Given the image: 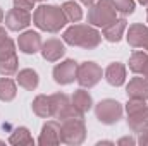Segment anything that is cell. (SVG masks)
Here are the masks:
<instances>
[{
    "instance_id": "obj_38",
    "label": "cell",
    "mask_w": 148,
    "mask_h": 146,
    "mask_svg": "<svg viewBox=\"0 0 148 146\" xmlns=\"http://www.w3.org/2000/svg\"><path fill=\"white\" fill-rule=\"evenodd\" d=\"M38 2H43V0H38Z\"/></svg>"
},
{
    "instance_id": "obj_29",
    "label": "cell",
    "mask_w": 148,
    "mask_h": 146,
    "mask_svg": "<svg viewBox=\"0 0 148 146\" xmlns=\"http://www.w3.org/2000/svg\"><path fill=\"white\" fill-rule=\"evenodd\" d=\"M141 134H140V139H138V143L141 146H148V127L147 129H143V131H140Z\"/></svg>"
},
{
    "instance_id": "obj_37",
    "label": "cell",
    "mask_w": 148,
    "mask_h": 146,
    "mask_svg": "<svg viewBox=\"0 0 148 146\" xmlns=\"http://www.w3.org/2000/svg\"><path fill=\"white\" fill-rule=\"evenodd\" d=\"M0 145H3V143H2V141H0Z\"/></svg>"
},
{
    "instance_id": "obj_32",
    "label": "cell",
    "mask_w": 148,
    "mask_h": 146,
    "mask_svg": "<svg viewBox=\"0 0 148 146\" xmlns=\"http://www.w3.org/2000/svg\"><path fill=\"white\" fill-rule=\"evenodd\" d=\"M81 3H84V5H93L95 3V0H79Z\"/></svg>"
},
{
    "instance_id": "obj_22",
    "label": "cell",
    "mask_w": 148,
    "mask_h": 146,
    "mask_svg": "<svg viewBox=\"0 0 148 146\" xmlns=\"http://www.w3.org/2000/svg\"><path fill=\"white\" fill-rule=\"evenodd\" d=\"M16 84L12 79H7V77H2L0 79V100L2 102H12L16 98Z\"/></svg>"
},
{
    "instance_id": "obj_7",
    "label": "cell",
    "mask_w": 148,
    "mask_h": 146,
    "mask_svg": "<svg viewBox=\"0 0 148 146\" xmlns=\"http://www.w3.org/2000/svg\"><path fill=\"white\" fill-rule=\"evenodd\" d=\"M95 115L102 124L110 126V124H115L122 117V107L115 100H102L95 107Z\"/></svg>"
},
{
    "instance_id": "obj_24",
    "label": "cell",
    "mask_w": 148,
    "mask_h": 146,
    "mask_svg": "<svg viewBox=\"0 0 148 146\" xmlns=\"http://www.w3.org/2000/svg\"><path fill=\"white\" fill-rule=\"evenodd\" d=\"M62 12H64L66 19L71 21V23H77L83 17V10H81V7L76 2H66L62 5Z\"/></svg>"
},
{
    "instance_id": "obj_14",
    "label": "cell",
    "mask_w": 148,
    "mask_h": 146,
    "mask_svg": "<svg viewBox=\"0 0 148 146\" xmlns=\"http://www.w3.org/2000/svg\"><path fill=\"white\" fill-rule=\"evenodd\" d=\"M17 43H19V48L24 53H36L38 50H41V38L35 31L23 33L17 40Z\"/></svg>"
},
{
    "instance_id": "obj_28",
    "label": "cell",
    "mask_w": 148,
    "mask_h": 146,
    "mask_svg": "<svg viewBox=\"0 0 148 146\" xmlns=\"http://www.w3.org/2000/svg\"><path fill=\"white\" fill-rule=\"evenodd\" d=\"M36 0H14V5L17 9H24V10H31Z\"/></svg>"
},
{
    "instance_id": "obj_2",
    "label": "cell",
    "mask_w": 148,
    "mask_h": 146,
    "mask_svg": "<svg viewBox=\"0 0 148 146\" xmlns=\"http://www.w3.org/2000/svg\"><path fill=\"white\" fill-rule=\"evenodd\" d=\"M64 41L73 45V46H81L86 50L97 48L102 41V35L93 28L86 24H74L64 31Z\"/></svg>"
},
{
    "instance_id": "obj_27",
    "label": "cell",
    "mask_w": 148,
    "mask_h": 146,
    "mask_svg": "<svg viewBox=\"0 0 148 146\" xmlns=\"http://www.w3.org/2000/svg\"><path fill=\"white\" fill-rule=\"evenodd\" d=\"M117 12L127 16V14H133L134 12V0H112Z\"/></svg>"
},
{
    "instance_id": "obj_31",
    "label": "cell",
    "mask_w": 148,
    "mask_h": 146,
    "mask_svg": "<svg viewBox=\"0 0 148 146\" xmlns=\"http://www.w3.org/2000/svg\"><path fill=\"white\" fill-rule=\"evenodd\" d=\"M3 38H7V33H5V29H3V28H0V41H2Z\"/></svg>"
},
{
    "instance_id": "obj_18",
    "label": "cell",
    "mask_w": 148,
    "mask_h": 146,
    "mask_svg": "<svg viewBox=\"0 0 148 146\" xmlns=\"http://www.w3.org/2000/svg\"><path fill=\"white\" fill-rule=\"evenodd\" d=\"M33 112L41 119L52 117V100H50V96H45V95L36 96L33 100Z\"/></svg>"
},
{
    "instance_id": "obj_13",
    "label": "cell",
    "mask_w": 148,
    "mask_h": 146,
    "mask_svg": "<svg viewBox=\"0 0 148 146\" xmlns=\"http://www.w3.org/2000/svg\"><path fill=\"white\" fill-rule=\"evenodd\" d=\"M129 100H148V79L145 77H133L126 88Z\"/></svg>"
},
{
    "instance_id": "obj_39",
    "label": "cell",
    "mask_w": 148,
    "mask_h": 146,
    "mask_svg": "<svg viewBox=\"0 0 148 146\" xmlns=\"http://www.w3.org/2000/svg\"><path fill=\"white\" fill-rule=\"evenodd\" d=\"M147 19H148V16H147Z\"/></svg>"
},
{
    "instance_id": "obj_4",
    "label": "cell",
    "mask_w": 148,
    "mask_h": 146,
    "mask_svg": "<svg viewBox=\"0 0 148 146\" xmlns=\"http://www.w3.org/2000/svg\"><path fill=\"white\" fill-rule=\"evenodd\" d=\"M86 138V127L83 117L67 119L60 126V141L66 145H81Z\"/></svg>"
},
{
    "instance_id": "obj_35",
    "label": "cell",
    "mask_w": 148,
    "mask_h": 146,
    "mask_svg": "<svg viewBox=\"0 0 148 146\" xmlns=\"http://www.w3.org/2000/svg\"><path fill=\"white\" fill-rule=\"evenodd\" d=\"M2 19H3V12H2V9H0V23H2Z\"/></svg>"
},
{
    "instance_id": "obj_16",
    "label": "cell",
    "mask_w": 148,
    "mask_h": 146,
    "mask_svg": "<svg viewBox=\"0 0 148 146\" xmlns=\"http://www.w3.org/2000/svg\"><path fill=\"white\" fill-rule=\"evenodd\" d=\"M126 26H127L126 24V19H115L114 23L107 24L103 28V38L107 41H110V43H117L122 38V35H124Z\"/></svg>"
},
{
    "instance_id": "obj_17",
    "label": "cell",
    "mask_w": 148,
    "mask_h": 146,
    "mask_svg": "<svg viewBox=\"0 0 148 146\" xmlns=\"http://www.w3.org/2000/svg\"><path fill=\"white\" fill-rule=\"evenodd\" d=\"M105 79L112 86H121L126 81V67L121 62H114L105 71Z\"/></svg>"
},
{
    "instance_id": "obj_21",
    "label": "cell",
    "mask_w": 148,
    "mask_h": 146,
    "mask_svg": "<svg viewBox=\"0 0 148 146\" xmlns=\"http://www.w3.org/2000/svg\"><path fill=\"white\" fill-rule=\"evenodd\" d=\"M9 143L14 146H31L33 145V138H31V134H29V131L26 129V127H17L12 134H10V138H9Z\"/></svg>"
},
{
    "instance_id": "obj_5",
    "label": "cell",
    "mask_w": 148,
    "mask_h": 146,
    "mask_svg": "<svg viewBox=\"0 0 148 146\" xmlns=\"http://www.w3.org/2000/svg\"><path fill=\"white\" fill-rule=\"evenodd\" d=\"M127 124L134 132H140L148 127V107L143 100H129L126 105Z\"/></svg>"
},
{
    "instance_id": "obj_9",
    "label": "cell",
    "mask_w": 148,
    "mask_h": 146,
    "mask_svg": "<svg viewBox=\"0 0 148 146\" xmlns=\"http://www.w3.org/2000/svg\"><path fill=\"white\" fill-rule=\"evenodd\" d=\"M5 24L10 31H21L24 28H28L31 24V16H29V10H24V9H10L5 16Z\"/></svg>"
},
{
    "instance_id": "obj_12",
    "label": "cell",
    "mask_w": 148,
    "mask_h": 146,
    "mask_svg": "<svg viewBox=\"0 0 148 146\" xmlns=\"http://www.w3.org/2000/svg\"><path fill=\"white\" fill-rule=\"evenodd\" d=\"M64 52H66L64 43L60 40H57V38H50L41 45V55L48 62H57L64 55Z\"/></svg>"
},
{
    "instance_id": "obj_10",
    "label": "cell",
    "mask_w": 148,
    "mask_h": 146,
    "mask_svg": "<svg viewBox=\"0 0 148 146\" xmlns=\"http://www.w3.org/2000/svg\"><path fill=\"white\" fill-rule=\"evenodd\" d=\"M76 74H77V64L74 60H64L62 64L55 65L53 79L59 84H69L76 79Z\"/></svg>"
},
{
    "instance_id": "obj_19",
    "label": "cell",
    "mask_w": 148,
    "mask_h": 146,
    "mask_svg": "<svg viewBox=\"0 0 148 146\" xmlns=\"http://www.w3.org/2000/svg\"><path fill=\"white\" fill-rule=\"evenodd\" d=\"M73 105L76 107V110H79L81 113H86L88 110L91 108L93 105V100H91V95L84 89H77L73 95Z\"/></svg>"
},
{
    "instance_id": "obj_30",
    "label": "cell",
    "mask_w": 148,
    "mask_h": 146,
    "mask_svg": "<svg viewBox=\"0 0 148 146\" xmlns=\"http://www.w3.org/2000/svg\"><path fill=\"white\" fill-rule=\"evenodd\" d=\"M134 143H136V141H134L133 138H122V139H119V141H117V145H119V146H124V145L133 146Z\"/></svg>"
},
{
    "instance_id": "obj_20",
    "label": "cell",
    "mask_w": 148,
    "mask_h": 146,
    "mask_svg": "<svg viewBox=\"0 0 148 146\" xmlns=\"http://www.w3.org/2000/svg\"><path fill=\"white\" fill-rule=\"evenodd\" d=\"M17 83L24 89L33 91L38 86V74L33 69H23V71H19V74H17Z\"/></svg>"
},
{
    "instance_id": "obj_1",
    "label": "cell",
    "mask_w": 148,
    "mask_h": 146,
    "mask_svg": "<svg viewBox=\"0 0 148 146\" xmlns=\"http://www.w3.org/2000/svg\"><path fill=\"white\" fill-rule=\"evenodd\" d=\"M33 23L36 24L40 29H43V31L57 33V31H60L66 26L67 19H66V16L62 12V7H57V5H40L35 10Z\"/></svg>"
},
{
    "instance_id": "obj_34",
    "label": "cell",
    "mask_w": 148,
    "mask_h": 146,
    "mask_svg": "<svg viewBox=\"0 0 148 146\" xmlns=\"http://www.w3.org/2000/svg\"><path fill=\"white\" fill-rule=\"evenodd\" d=\"M140 3H143V5H148V0H138Z\"/></svg>"
},
{
    "instance_id": "obj_26",
    "label": "cell",
    "mask_w": 148,
    "mask_h": 146,
    "mask_svg": "<svg viewBox=\"0 0 148 146\" xmlns=\"http://www.w3.org/2000/svg\"><path fill=\"white\" fill-rule=\"evenodd\" d=\"M12 55H16L14 41H12L10 38H3V40L0 41V60L9 59V57H12Z\"/></svg>"
},
{
    "instance_id": "obj_8",
    "label": "cell",
    "mask_w": 148,
    "mask_h": 146,
    "mask_svg": "<svg viewBox=\"0 0 148 146\" xmlns=\"http://www.w3.org/2000/svg\"><path fill=\"white\" fill-rule=\"evenodd\" d=\"M76 79L83 88H91L102 79V67L95 62H83L77 65Z\"/></svg>"
},
{
    "instance_id": "obj_3",
    "label": "cell",
    "mask_w": 148,
    "mask_h": 146,
    "mask_svg": "<svg viewBox=\"0 0 148 146\" xmlns=\"http://www.w3.org/2000/svg\"><path fill=\"white\" fill-rule=\"evenodd\" d=\"M115 14H117V9H115L112 0H98L93 5H90L88 21L93 26L105 28L107 24L115 21Z\"/></svg>"
},
{
    "instance_id": "obj_23",
    "label": "cell",
    "mask_w": 148,
    "mask_h": 146,
    "mask_svg": "<svg viewBox=\"0 0 148 146\" xmlns=\"http://www.w3.org/2000/svg\"><path fill=\"white\" fill-rule=\"evenodd\" d=\"M148 65V55L143 52H134L129 59V69L134 74H143L145 67Z\"/></svg>"
},
{
    "instance_id": "obj_36",
    "label": "cell",
    "mask_w": 148,
    "mask_h": 146,
    "mask_svg": "<svg viewBox=\"0 0 148 146\" xmlns=\"http://www.w3.org/2000/svg\"><path fill=\"white\" fill-rule=\"evenodd\" d=\"M145 48L148 50V38H147V43H145Z\"/></svg>"
},
{
    "instance_id": "obj_25",
    "label": "cell",
    "mask_w": 148,
    "mask_h": 146,
    "mask_svg": "<svg viewBox=\"0 0 148 146\" xmlns=\"http://www.w3.org/2000/svg\"><path fill=\"white\" fill-rule=\"evenodd\" d=\"M16 72H17V57L16 55L0 60V74L12 76V74H16Z\"/></svg>"
},
{
    "instance_id": "obj_11",
    "label": "cell",
    "mask_w": 148,
    "mask_h": 146,
    "mask_svg": "<svg viewBox=\"0 0 148 146\" xmlns=\"http://www.w3.org/2000/svg\"><path fill=\"white\" fill-rule=\"evenodd\" d=\"M38 143L41 146H55L60 143V126L53 120L47 122L43 127H41V132H40V139Z\"/></svg>"
},
{
    "instance_id": "obj_6",
    "label": "cell",
    "mask_w": 148,
    "mask_h": 146,
    "mask_svg": "<svg viewBox=\"0 0 148 146\" xmlns=\"http://www.w3.org/2000/svg\"><path fill=\"white\" fill-rule=\"evenodd\" d=\"M50 100H52V117L59 119L60 122L67 119H74V117H83V113L76 110V107L73 105V100H69L67 95L55 93L50 96Z\"/></svg>"
},
{
    "instance_id": "obj_15",
    "label": "cell",
    "mask_w": 148,
    "mask_h": 146,
    "mask_svg": "<svg viewBox=\"0 0 148 146\" xmlns=\"http://www.w3.org/2000/svg\"><path fill=\"white\" fill-rule=\"evenodd\" d=\"M148 38V28L143 24H133L129 26V31H127V43L134 48H141L145 46Z\"/></svg>"
},
{
    "instance_id": "obj_33",
    "label": "cell",
    "mask_w": 148,
    "mask_h": 146,
    "mask_svg": "<svg viewBox=\"0 0 148 146\" xmlns=\"http://www.w3.org/2000/svg\"><path fill=\"white\" fill-rule=\"evenodd\" d=\"M143 76H145V77H147V79H148V65H147V67H145V71H143Z\"/></svg>"
}]
</instances>
